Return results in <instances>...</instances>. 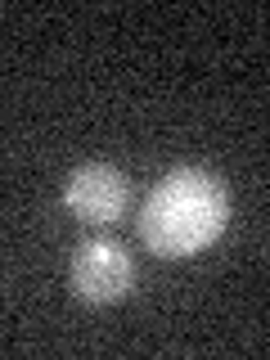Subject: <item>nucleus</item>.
Returning <instances> with one entry per match:
<instances>
[{"mask_svg":"<svg viewBox=\"0 0 270 360\" xmlns=\"http://www.w3.org/2000/svg\"><path fill=\"white\" fill-rule=\"evenodd\" d=\"M230 221L225 185L202 167H172L140 212V239L158 257H194L221 239Z\"/></svg>","mask_w":270,"mask_h":360,"instance_id":"nucleus-1","label":"nucleus"},{"mask_svg":"<svg viewBox=\"0 0 270 360\" xmlns=\"http://www.w3.org/2000/svg\"><path fill=\"white\" fill-rule=\"evenodd\" d=\"M131 279H135V266H131L127 248L112 243V239H90L72 257V292L82 302L108 307V302L127 297Z\"/></svg>","mask_w":270,"mask_h":360,"instance_id":"nucleus-2","label":"nucleus"},{"mask_svg":"<svg viewBox=\"0 0 270 360\" xmlns=\"http://www.w3.org/2000/svg\"><path fill=\"white\" fill-rule=\"evenodd\" d=\"M63 202H68V212H72L77 221L108 225V221L122 217V207H127V176H122L117 167H108V162H86V167H77V172L68 176Z\"/></svg>","mask_w":270,"mask_h":360,"instance_id":"nucleus-3","label":"nucleus"}]
</instances>
